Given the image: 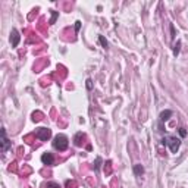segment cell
Instances as JSON below:
<instances>
[{
  "label": "cell",
  "mask_w": 188,
  "mask_h": 188,
  "mask_svg": "<svg viewBox=\"0 0 188 188\" xmlns=\"http://www.w3.org/2000/svg\"><path fill=\"white\" fill-rule=\"evenodd\" d=\"M68 146H69V140L63 134H57L56 137L53 138V147L56 150H59V151H65L68 148Z\"/></svg>",
  "instance_id": "obj_1"
},
{
  "label": "cell",
  "mask_w": 188,
  "mask_h": 188,
  "mask_svg": "<svg viewBox=\"0 0 188 188\" xmlns=\"http://www.w3.org/2000/svg\"><path fill=\"white\" fill-rule=\"evenodd\" d=\"M162 143L166 144V146L169 147V150H171L172 153H176V151L179 150V147H181V140L176 138V137H173V135H168V137H165V138L162 140Z\"/></svg>",
  "instance_id": "obj_2"
},
{
  "label": "cell",
  "mask_w": 188,
  "mask_h": 188,
  "mask_svg": "<svg viewBox=\"0 0 188 188\" xmlns=\"http://www.w3.org/2000/svg\"><path fill=\"white\" fill-rule=\"evenodd\" d=\"M12 147V143L9 141L8 135H6V129L2 128L0 131V148H2V153H8V150Z\"/></svg>",
  "instance_id": "obj_3"
},
{
  "label": "cell",
  "mask_w": 188,
  "mask_h": 188,
  "mask_svg": "<svg viewBox=\"0 0 188 188\" xmlns=\"http://www.w3.org/2000/svg\"><path fill=\"white\" fill-rule=\"evenodd\" d=\"M35 137L38 140H41V141H47L51 137V131L49 128H38L37 132H35Z\"/></svg>",
  "instance_id": "obj_4"
},
{
  "label": "cell",
  "mask_w": 188,
  "mask_h": 188,
  "mask_svg": "<svg viewBox=\"0 0 188 188\" xmlns=\"http://www.w3.org/2000/svg\"><path fill=\"white\" fill-rule=\"evenodd\" d=\"M41 162L44 165H47V166H51V165L55 163V156L51 154V153H43V156H41Z\"/></svg>",
  "instance_id": "obj_5"
},
{
  "label": "cell",
  "mask_w": 188,
  "mask_h": 188,
  "mask_svg": "<svg viewBox=\"0 0 188 188\" xmlns=\"http://www.w3.org/2000/svg\"><path fill=\"white\" fill-rule=\"evenodd\" d=\"M19 40H21V35L18 33V30H12V33H10V43H12V47H16L18 44H19Z\"/></svg>",
  "instance_id": "obj_6"
},
{
  "label": "cell",
  "mask_w": 188,
  "mask_h": 188,
  "mask_svg": "<svg viewBox=\"0 0 188 188\" xmlns=\"http://www.w3.org/2000/svg\"><path fill=\"white\" fill-rule=\"evenodd\" d=\"M171 116H172V110H165V112H162V113H160V118H159L160 125H162L163 122H166V121H168Z\"/></svg>",
  "instance_id": "obj_7"
},
{
  "label": "cell",
  "mask_w": 188,
  "mask_h": 188,
  "mask_svg": "<svg viewBox=\"0 0 188 188\" xmlns=\"http://www.w3.org/2000/svg\"><path fill=\"white\" fill-rule=\"evenodd\" d=\"M134 173L137 175V176H141L143 173H144V168H143V165H134Z\"/></svg>",
  "instance_id": "obj_8"
},
{
  "label": "cell",
  "mask_w": 188,
  "mask_h": 188,
  "mask_svg": "<svg viewBox=\"0 0 188 188\" xmlns=\"http://www.w3.org/2000/svg\"><path fill=\"white\" fill-rule=\"evenodd\" d=\"M81 137H84V134H81V132H80V134H76V137H75V146H78V147H80L82 143H84V141H81Z\"/></svg>",
  "instance_id": "obj_9"
},
{
  "label": "cell",
  "mask_w": 188,
  "mask_h": 188,
  "mask_svg": "<svg viewBox=\"0 0 188 188\" xmlns=\"http://www.w3.org/2000/svg\"><path fill=\"white\" fill-rule=\"evenodd\" d=\"M179 50H181V40H178L176 44H175V47H173V55L178 56V55H179Z\"/></svg>",
  "instance_id": "obj_10"
},
{
  "label": "cell",
  "mask_w": 188,
  "mask_h": 188,
  "mask_svg": "<svg viewBox=\"0 0 188 188\" xmlns=\"http://www.w3.org/2000/svg\"><path fill=\"white\" fill-rule=\"evenodd\" d=\"M100 165H101V157H96V163H94V171H100Z\"/></svg>",
  "instance_id": "obj_11"
},
{
  "label": "cell",
  "mask_w": 188,
  "mask_h": 188,
  "mask_svg": "<svg viewBox=\"0 0 188 188\" xmlns=\"http://www.w3.org/2000/svg\"><path fill=\"white\" fill-rule=\"evenodd\" d=\"M98 40H100V43H101V46H103V49H107V46H109V44H107L106 38H105L103 35H100V37H98Z\"/></svg>",
  "instance_id": "obj_12"
},
{
  "label": "cell",
  "mask_w": 188,
  "mask_h": 188,
  "mask_svg": "<svg viewBox=\"0 0 188 188\" xmlns=\"http://www.w3.org/2000/svg\"><path fill=\"white\" fill-rule=\"evenodd\" d=\"M51 13H53V15H51V19L49 21V24H50V25H51V24H55V21H56L57 15H59V13H57V12H55V10H51Z\"/></svg>",
  "instance_id": "obj_13"
},
{
  "label": "cell",
  "mask_w": 188,
  "mask_h": 188,
  "mask_svg": "<svg viewBox=\"0 0 188 188\" xmlns=\"http://www.w3.org/2000/svg\"><path fill=\"white\" fill-rule=\"evenodd\" d=\"M179 135H181V137H185V135H187V131H185V128H179Z\"/></svg>",
  "instance_id": "obj_14"
},
{
  "label": "cell",
  "mask_w": 188,
  "mask_h": 188,
  "mask_svg": "<svg viewBox=\"0 0 188 188\" xmlns=\"http://www.w3.org/2000/svg\"><path fill=\"white\" fill-rule=\"evenodd\" d=\"M80 28H81V22H80V21H76V22H75V30L78 31Z\"/></svg>",
  "instance_id": "obj_15"
},
{
  "label": "cell",
  "mask_w": 188,
  "mask_h": 188,
  "mask_svg": "<svg viewBox=\"0 0 188 188\" xmlns=\"http://www.w3.org/2000/svg\"><path fill=\"white\" fill-rule=\"evenodd\" d=\"M87 88H88V90H91V88H93V84H91V80H87Z\"/></svg>",
  "instance_id": "obj_16"
},
{
  "label": "cell",
  "mask_w": 188,
  "mask_h": 188,
  "mask_svg": "<svg viewBox=\"0 0 188 188\" xmlns=\"http://www.w3.org/2000/svg\"><path fill=\"white\" fill-rule=\"evenodd\" d=\"M171 33H172V38H175V28H173V25H171Z\"/></svg>",
  "instance_id": "obj_17"
}]
</instances>
